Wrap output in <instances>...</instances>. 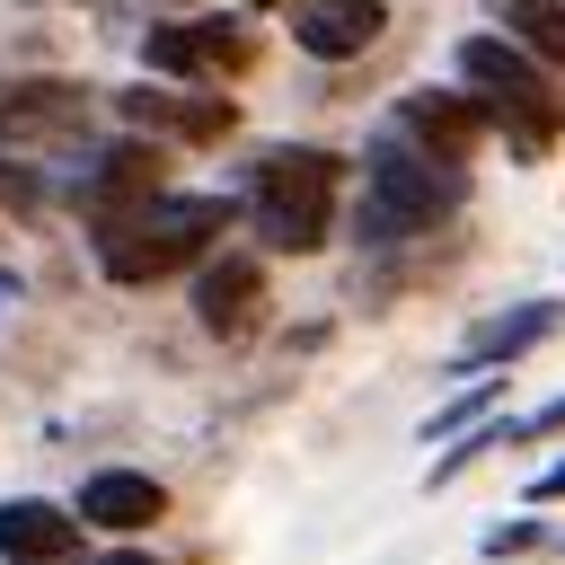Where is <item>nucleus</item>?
I'll return each mask as SVG.
<instances>
[{"label": "nucleus", "mask_w": 565, "mask_h": 565, "mask_svg": "<svg viewBox=\"0 0 565 565\" xmlns=\"http://www.w3.org/2000/svg\"><path fill=\"white\" fill-rule=\"evenodd\" d=\"M380 26H388L380 0H300V9H291V44H300L309 62H353V53L380 44Z\"/></svg>", "instance_id": "11"}, {"label": "nucleus", "mask_w": 565, "mask_h": 565, "mask_svg": "<svg viewBox=\"0 0 565 565\" xmlns=\"http://www.w3.org/2000/svg\"><path fill=\"white\" fill-rule=\"evenodd\" d=\"M521 547H547V521H503V530H486V556H521Z\"/></svg>", "instance_id": "17"}, {"label": "nucleus", "mask_w": 565, "mask_h": 565, "mask_svg": "<svg viewBox=\"0 0 565 565\" xmlns=\"http://www.w3.org/2000/svg\"><path fill=\"white\" fill-rule=\"evenodd\" d=\"M159 512H168L159 477H141V468H97V477L79 486V512H71V521H88V530H115V539H132V530H150Z\"/></svg>", "instance_id": "12"}, {"label": "nucleus", "mask_w": 565, "mask_h": 565, "mask_svg": "<svg viewBox=\"0 0 565 565\" xmlns=\"http://www.w3.org/2000/svg\"><path fill=\"white\" fill-rule=\"evenodd\" d=\"M486 106L477 97H450V88H406L397 97V115H388V132L397 141H415L424 159H441V168H468V150L486 141Z\"/></svg>", "instance_id": "7"}, {"label": "nucleus", "mask_w": 565, "mask_h": 565, "mask_svg": "<svg viewBox=\"0 0 565 565\" xmlns=\"http://www.w3.org/2000/svg\"><path fill=\"white\" fill-rule=\"evenodd\" d=\"M115 115L132 124V132H168V141H221L230 124H238V106L230 97H203V88H115Z\"/></svg>", "instance_id": "9"}, {"label": "nucleus", "mask_w": 565, "mask_h": 565, "mask_svg": "<svg viewBox=\"0 0 565 565\" xmlns=\"http://www.w3.org/2000/svg\"><path fill=\"white\" fill-rule=\"evenodd\" d=\"M335 185H344V159L335 150H309V141H282L247 168V221L265 247L282 256H309L327 247V221H335Z\"/></svg>", "instance_id": "2"}, {"label": "nucleus", "mask_w": 565, "mask_h": 565, "mask_svg": "<svg viewBox=\"0 0 565 565\" xmlns=\"http://www.w3.org/2000/svg\"><path fill=\"white\" fill-rule=\"evenodd\" d=\"M194 318H203V335H221V344L256 335V318H265V265H256V256H212V265L194 274Z\"/></svg>", "instance_id": "10"}, {"label": "nucleus", "mask_w": 565, "mask_h": 565, "mask_svg": "<svg viewBox=\"0 0 565 565\" xmlns=\"http://www.w3.org/2000/svg\"><path fill=\"white\" fill-rule=\"evenodd\" d=\"M503 406V380H468V397H450V406H433L424 415V441H450V433H477L486 415Z\"/></svg>", "instance_id": "16"}, {"label": "nucleus", "mask_w": 565, "mask_h": 565, "mask_svg": "<svg viewBox=\"0 0 565 565\" xmlns=\"http://www.w3.org/2000/svg\"><path fill=\"white\" fill-rule=\"evenodd\" d=\"M159 177H168V159H159V141H115V150H97V159L79 168V185H71V203H79V212H88V230L106 238L115 221H132L141 203H159V194H168Z\"/></svg>", "instance_id": "6"}, {"label": "nucleus", "mask_w": 565, "mask_h": 565, "mask_svg": "<svg viewBox=\"0 0 565 565\" xmlns=\"http://www.w3.org/2000/svg\"><path fill=\"white\" fill-rule=\"evenodd\" d=\"M539 433H565V397H556V406H539L530 424H512V441H539Z\"/></svg>", "instance_id": "19"}, {"label": "nucleus", "mask_w": 565, "mask_h": 565, "mask_svg": "<svg viewBox=\"0 0 565 565\" xmlns=\"http://www.w3.org/2000/svg\"><path fill=\"white\" fill-rule=\"evenodd\" d=\"M459 194H468L459 168H441V159H424L415 141L380 132V141L362 150V212H353V238H362V247L424 238V230H441V221L459 212Z\"/></svg>", "instance_id": "1"}, {"label": "nucleus", "mask_w": 565, "mask_h": 565, "mask_svg": "<svg viewBox=\"0 0 565 565\" xmlns=\"http://www.w3.org/2000/svg\"><path fill=\"white\" fill-rule=\"evenodd\" d=\"M0 194H9V203H18V212H35V203H44V185H35V177H26V168H0Z\"/></svg>", "instance_id": "18"}, {"label": "nucleus", "mask_w": 565, "mask_h": 565, "mask_svg": "<svg viewBox=\"0 0 565 565\" xmlns=\"http://www.w3.org/2000/svg\"><path fill=\"white\" fill-rule=\"evenodd\" d=\"M459 79L477 88L486 115H512V150H521V159H539V150L565 132V88H556L521 44H503V35H459Z\"/></svg>", "instance_id": "4"}, {"label": "nucleus", "mask_w": 565, "mask_h": 565, "mask_svg": "<svg viewBox=\"0 0 565 565\" xmlns=\"http://www.w3.org/2000/svg\"><path fill=\"white\" fill-rule=\"evenodd\" d=\"M530 503H565V459H556L547 477H530Z\"/></svg>", "instance_id": "20"}, {"label": "nucleus", "mask_w": 565, "mask_h": 565, "mask_svg": "<svg viewBox=\"0 0 565 565\" xmlns=\"http://www.w3.org/2000/svg\"><path fill=\"white\" fill-rule=\"evenodd\" d=\"M79 547V521L44 494H9L0 503V565H62Z\"/></svg>", "instance_id": "13"}, {"label": "nucleus", "mask_w": 565, "mask_h": 565, "mask_svg": "<svg viewBox=\"0 0 565 565\" xmlns=\"http://www.w3.org/2000/svg\"><path fill=\"white\" fill-rule=\"evenodd\" d=\"M230 212H238L230 194H159V203H141L132 221H115L97 238V265H106V282H159V274L194 265L230 230Z\"/></svg>", "instance_id": "3"}, {"label": "nucleus", "mask_w": 565, "mask_h": 565, "mask_svg": "<svg viewBox=\"0 0 565 565\" xmlns=\"http://www.w3.org/2000/svg\"><path fill=\"white\" fill-rule=\"evenodd\" d=\"M106 565H150V556H132V547H124V556H106Z\"/></svg>", "instance_id": "21"}, {"label": "nucleus", "mask_w": 565, "mask_h": 565, "mask_svg": "<svg viewBox=\"0 0 565 565\" xmlns=\"http://www.w3.org/2000/svg\"><path fill=\"white\" fill-rule=\"evenodd\" d=\"M503 44H521L530 62H547V71H565V0H512L503 9Z\"/></svg>", "instance_id": "15"}, {"label": "nucleus", "mask_w": 565, "mask_h": 565, "mask_svg": "<svg viewBox=\"0 0 565 565\" xmlns=\"http://www.w3.org/2000/svg\"><path fill=\"white\" fill-rule=\"evenodd\" d=\"M88 132V88L79 79H9L0 88V150H44Z\"/></svg>", "instance_id": "8"}, {"label": "nucleus", "mask_w": 565, "mask_h": 565, "mask_svg": "<svg viewBox=\"0 0 565 565\" xmlns=\"http://www.w3.org/2000/svg\"><path fill=\"white\" fill-rule=\"evenodd\" d=\"M141 62H150L159 79L203 88V79H221V71H247V62H256V35H247L238 18H168V26H141Z\"/></svg>", "instance_id": "5"}, {"label": "nucleus", "mask_w": 565, "mask_h": 565, "mask_svg": "<svg viewBox=\"0 0 565 565\" xmlns=\"http://www.w3.org/2000/svg\"><path fill=\"white\" fill-rule=\"evenodd\" d=\"M256 9H282V0H256ZM291 9H300V0H291Z\"/></svg>", "instance_id": "22"}, {"label": "nucleus", "mask_w": 565, "mask_h": 565, "mask_svg": "<svg viewBox=\"0 0 565 565\" xmlns=\"http://www.w3.org/2000/svg\"><path fill=\"white\" fill-rule=\"evenodd\" d=\"M556 327H565V300H512V309H494V318H477V327H468L459 362H468V371H494V362L530 353V344H539V335H556Z\"/></svg>", "instance_id": "14"}]
</instances>
